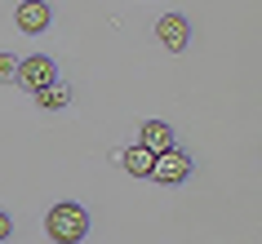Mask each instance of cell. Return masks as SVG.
<instances>
[{"label": "cell", "mask_w": 262, "mask_h": 244, "mask_svg": "<svg viewBox=\"0 0 262 244\" xmlns=\"http://www.w3.org/2000/svg\"><path fill=\"white\" fill-rule=\"evenodd\" d=\"M18 80V58L14 54H0V84Z\"/></svg>", "instance_id": "obj_9"}, {"label": "cell", "mask_w": 262, "mask_h": 244, "mask_svg": "<svg viewBox=\"0 0 262 244\" xmlns=\"http://www.w3.org/2000/svg\"><path fill=\"white\" fill-rule=\"evenodd\" d=\"M138 147H147L151 156H160V151L173 147V129H169L165 120H147V124H142V134H138Z\"/></svg>", "instance_id": "obj_6"}, {"label": "cell", "mask_w": 262, "mask_h": 244, "mask_svg": "<svg viewBox=\"0 0 262 244\" xmlns=\"http://www.w3.org/2000/svg\"><path fill=\"white\" fill-rule=\"evenodd\" d=\"M49 5L45 0H23L18 5V14H14V23H18V31H27V36H40L45 27H49Z\"/></svg>", "instance_id": "obj_5"}, {"label": "cell", "mask_w": 262, "mask_h": 244, "mask_svg": "<svg viewBox=\"0 0 262 244\" xmlns=\"http://www.w3.org/2000/svg\"><path fill=\"white\" fill-rule=\"evenodd\" d=\"M120 164H124V173H134V178H151V164H156V156L147 147H124V156H120Z\"/></svg>", "instance_id": "obj_7"}, {"label": "cell", "mask_w": 262, "mask_h": 244, "mask_svg": "<svg viewBox=\"0 0 262 244\" xmlns=\"http://www.w3.org/2000/svg\"><path fill=\"white\" fill-rule=\"evenodd\" d=\"M45 231H49V240H58V244H80L84 235H89V213H84L76 200H62V204L49 209Z\"/></svg>", "instance_id": "obj_1"}, {"label": "cell", "mask_w": 262, "mask_h": 244, "mask_svg": "<svg viewBox=\"0 0 262 244\" xmlns=\"http://www.w3.org/2000/svg\"><path fill=\"white\" fill-rule=\"evenodd\" d=\"M36 102H40V107H49V111H58V107H67V102H71V89L54 80V84H45L40 94H36Z\"/></svg>", "instance_id": "obj_8"}, {"label": "cell", "mask_w": 262, "mask_h": 244, "mask_svg": "<svg viewBox=\"0 0 262 244\" xmlns=\"http://www.w3.org/2000/svg\"><path fill=\"white\" fill-rule=\"evenodd\" d=\"M156 36H160V45H165L169 54H182L187 40H191V27H187V18H182V14H165L160 23H156Z\"/></svg>", "instance_id": "obj_4"}, {"label": "cell", "mask_w": 262, "mask_h": 244, "mask_svg": "<svg viewBox=\"0 0 262 244\" xmlns=\"http://www.w3.org/2000/svg\"><path fill=\"white\" fill-rule=\"evenodd\" d=\"M18 80L27 84L31 94H40L45 84H54V80H58V67H54V58H45V54L18 58Z\"/></svg>", "instance_id": "obj_2"}, {"label": "cell", "mask_w": 262, "mask_h": 244, "mask_svg": "<svg viewBox=\"0 0 262 244\" xmlns=\"http://www.w3.org/2000/svg\"><path fill=\"white\" fill-rule=\"evenodd\" d=\"M9 231H14V222H9V213L0 209V240H9Z\"/></svg>", "instance_id": "obj_10"}, {"label": "cell", "mask_w": 262, "mask_h": 244, "mask_svg": "<svg viewBox=\"0 0 262 244\" xmlns=\"http://www.w3.org/2000/svg\"><path fill=\"white\" fill-rule=\"evenodd\" d=\"M151 178H156V182H165V187H178V182H187V178H191V160H187L178 147H169V151H160V156H156Z\"/></svg>", "instance_id": "obj_3"}]
</instances>
